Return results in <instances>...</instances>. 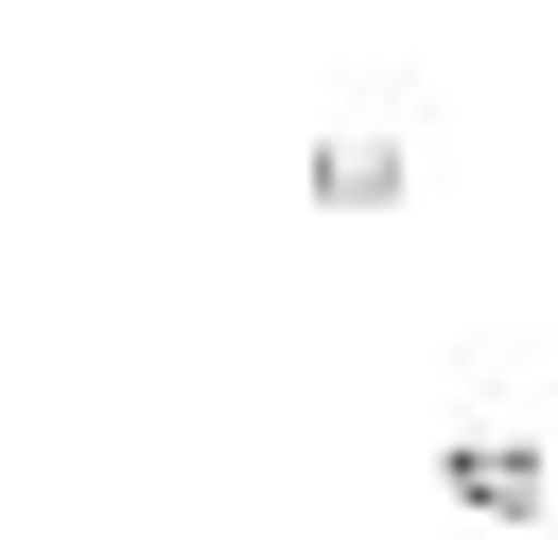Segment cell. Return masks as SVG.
<instances>
[{
  "label": "cell",
  "mask_w": 558,
  "mask_h": 540,
  "mask_svg": "<svg viewBox=\"0 0 558 540\" xmlns=\"http://www.w3.org/2000/svg\"><path fill=\"white\" fill-rule=\"evenodd\" d=\"M436 488H453L471 523H541V505H558V470H541L523 435H453V453H436Z\"/></svg>",
  "instance_id": "6da1fadb"
},
{
  "label": "cell",
  "mask_w": 558,
  "mask_h": 540,
  "mask_svg": "<svg viewBox=\"0 0 558 540\" xmlns=\"http://www.w3.org/2000/svg\"><path fill=\"white\" fill-rule=\"evenodd\" d=\"M314 192H331V209H384V192H401V139H384V122L314 139Z\"/></svg>",
  "instance_id": "7a4b0ae2"
}]
</instances>
